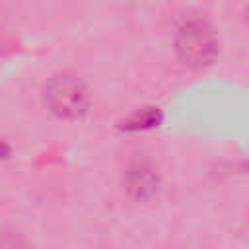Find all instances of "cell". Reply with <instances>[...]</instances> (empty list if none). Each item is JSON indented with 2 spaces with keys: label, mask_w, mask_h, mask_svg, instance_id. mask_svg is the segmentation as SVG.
I'll return each mask as SVG.
<instances>
[{
  "label": "cell",
  "mask_w": 249,
  "mask_h": 249,
  "mask_svg": "<svg viewBox=\"0 0 249 249\" xmlns=\"http://www.w3.org/2000/svg\"><path fill=\"white\" fill-rule=\"evenodd\" d=\"M175 51L185 64L202 68L216 58L218 37L206 19L187 18L175 31Z\"/></svg>",
  "instance_id": "6da1fadb"
},
{
  "label": "cell",
  "mask_w": 249,
  "mask_h": 249,
  "mask_svg": "<svg viewBox=\"0 0 249 249\" xmlns=\"http://www.w3.org/2000/svg\"><path fill=\"white\" fill-rule=\"evenodd\" d=\"M47 109L64 121L82 119L89 107V93L82 80L70 74L51 76L43 88Z\"/></svg>",
  "instance_id": "7a4b0ae2"
},
{
  "label": "cell",
  "mask_w": 249,
  "mask_h": 249,
  "mask_svg": "<svg viewBox=\"0 0 249 249\" xmlns=\"http://www.w3.org/2000/svg\"><path fill=\"white\" fill-rule=\"evenodd\" d=\"M124 189L126 193L136 200H146L156 195L160 187V175L158 169L146 161V160H134L128 163L124 171Z\"/></svg>",
  "instance_id": "3957f363"
},
{
  "label": "cell",
  "mask_w": 249,
  "mask_h": 249,
  "mask_svg": "<svg viewBox=\"0 0 249 249\" xmlns=\"http://www.w3.org/2000/svg\"><path fill=\"white\" fill-rule=\"evenodd\" d=\"M0 249H33V247L19 233H2L0 235Z\"/></svg>",
  "instance_id": "277c9868"
}]
</instances>
